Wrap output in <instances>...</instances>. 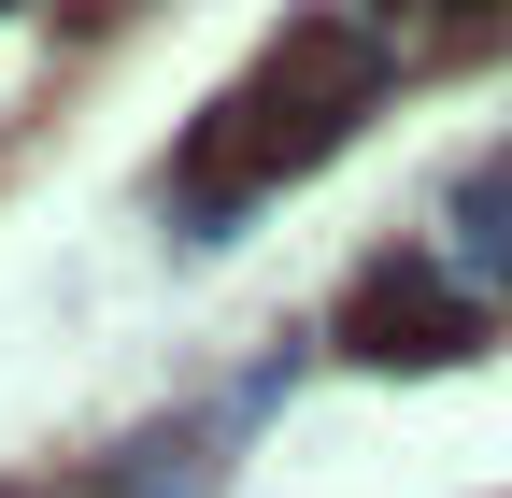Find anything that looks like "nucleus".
Returning <instances> with one entry per match:
<instances>
[{
	"label": "nucleus",
	"instance_id": "nucleus-1",
	"mask_svg": "<svg viewBox=\"0 0 512 498\" xmlns=\"http://www.w3.org/2000/svg\"><path fill=\"white\" fill-rule=\"evenodd\" d=\"M356 100H370V57H356L342 29H299L271 72H256V100H242V114H214V171H299V157L328 143Z\"/></svg>",
	"mask_w": 512,
	"mask_h": 498
}]
</instances>
